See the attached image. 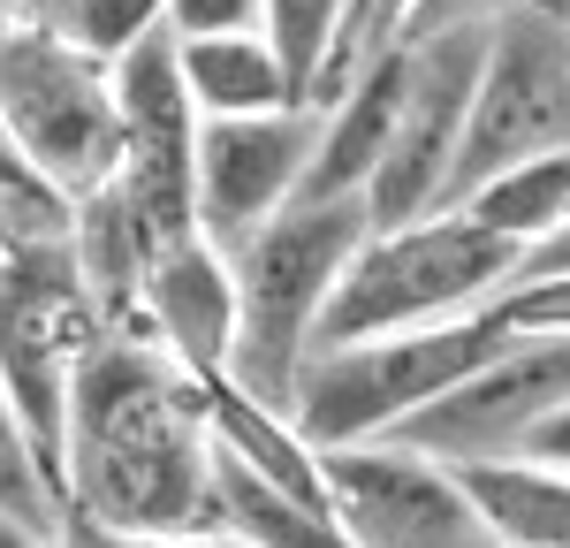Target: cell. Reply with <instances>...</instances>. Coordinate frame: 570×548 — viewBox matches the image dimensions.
Here are the masks:
<instances>
[{"mask_svg":"<svg viewBox=\"0 0 570 548\" xmlns=\"http://www.w3.org/2000/svg\"><path fill=\"white\" fill-rule=\"evenodd\" d=\"M61 548H252V541H236L220 526H206V534H130V526H99L85 510H61Z\"/></svg>","mask_w":570,"mask_h":548,"instance_id":"7402d4cb","label":"cell"},{"mask_svg":"<svg viewBox=\"0 0 570 548\" xmlns=\"http://www.w3.org/2000/svg\"><path fill=\"white\" fill-rule=\"evenodd\" d=\"M0 137L39 168L61 198H85L115 176L122 160V123H115V91L107 61H91L61 31L8 23L0 31Z\"/></svg>","mask_w":570,"mask_h":548,"instance_id":"8992f818","label":"cell"},{"mask_svg":"<svg viewBox=\"0 0 570 548\" xmlns=\"http://www.w3.org/2000/svg\"><path fill=\"white\" fill-rule=\"evenodd\" d=\"M312 160V107H266V115H198V153H190V198H198V236L220 252L244 244L252 228L297 198V176Z\"/></svg>","mask_w":570,"mask_h":548,"instance_id":"7c38bea8","label":"cell"},{"mask_svg":"<svg viewBox=\"0 0 570 548\" xmlns=\"http://www.w3.org/2000/svg\"><path fill=\"white\" fill-rule=\"evenodd\" d=\"M130 335H153L190 381L228 373V343H236V274H228V252H220L214 236L190 228V236L160 244V252L145 260Z\"/></svg>","mask_w":570,"mask_h":548,"instance_id":"4fadbf2b","label":"cell"},{"mask_svg":"<svg viewBox=\"0 0 570 548\" xmlns=\"http://www.w3.org/2000/svg\"><path fill=\"white\" fill-rule=\"evenodd\" d=\"M518 457H540V464H563V472H570V397L532 427L525 442H518Z\"/></svg>","mask_w":570,"mask_h":548,"instance_id":"cb8c5ba5","label":"cell"},{"mask_svg":"<svg viewBox=\"0 0 570 548\" xmlns=\"http://www.w3.org/2000/svg\"><path fill=\"white\" fill-rule=\"evenodd\" d=\"M0 518H23V526H39V534H53V518H61L39 457H31V434L16 427L8 404H0Z\"/></svg>","mask_w":570,"mask_h":548,"instance_id":"ffe728a7","label":"cell"},{"mask_svg":"<svg viewBox=\"0 0 570 548\" xmlns=\"http://www.w3.org/2000/svg\"><path fill=\"white\" fill-rule=\"evenodd\" d=\"M548 145H570V39L532 16H510L502 31H487V69L472 91V115H464V137H456V168H449L441 206H456L472 183H487L525 153H548Z\"/></svg>","mask_w":570,"mask_h":548,"instance_id":"9c48e42d","label":"cell"},{"mask_svg":"<svg viewBox=\"0 0 570 548\" xmlns=\"http://www.w3.org/2000/svg\"><path fill=\"white\" fill-rule=\"evenodd\" d=\"M16 8H23V16H39V8H46V0H16Z\"/></svg>","mask_w":570,"mask_h":548,"instance_id":"4316f807","label":"cell"},{"mask_svg":"<svg viewBox=\"0 0 570 548\" xmlns=\"http://www.w3.org/2000/svg\"><path fill=\"white\" fill-rule=\"evenodd\" d=\"M335 23H343V0H266L259 31L282 53V69H289V85H297L305 107H312V85H320V61L335 46Z\"/></svg>","mask_w":570,"mask_h":548,"instance_id":"d6986e66","label":"cell"},{"mask_svg":"<svg viewBox=\"0 0 570 548\" xmlns=\"http://www.w3.org/2000/svg\"><path fill=\"white\" fill-rule=\"evenodd\" d=\"M266 0H160L168 39H220V31H259Z\"/></svg>","mask_w":570,"mask_h":548,"instance_id":"603a6c76","label":"cell"},{"mask_svg":"<svg viewBox=\"0 0 570 548\" xmlns=\"http://www.w3.org/2000/svg\"><path fill=\"white\" fill-rule=\"evenodd\" d=\"M0 548H46V534L23 526V518H0Z\"/></svg>","mask_w":570,"mask_h":548,"instance_id":"484cf974","label":"cell"},{"mask_svg":"<svg viewBox=\"0 0 570 548\" xmlns=\"http://www.w3.org/2000/svg\"><path fill=\"white\" fill-rule=\"evenodd\" d=\"M46 31L91 53V61H115L122 46H137L145 31H160V0H46L39 8Z\"/></svg>","mask_w":570,"mask_h":548,"instance_id":"ac0fdd59","label":"cell"},{"mask_svg":"<svg viewBox=\"0 0 570 548\" xmlns=\"http://www.w3.org/2000/svg\"><path fill=\"white\" fill-rule=\"evenodd\" d=\"M487 305H494V320H502L510 335H570V267L510 274Z\"/></svg>","mask_w":570,"mask_h":548,"instance_id":"44dd1931","label":"cell"},{"mask_svg":"<svg viewBox=\"0 0 570 548\" xmlns=\"http://www.w3.org/2000/svg\"><path fill=\"white\" fill-rule=\"evenodd\" d=\"M548 267H570V222L548 228V236H532L525 252H518V267L510 274H548Z\"/></svg>","mask_w":570,"mask_h":548,"instance_id":"d4e9b609","label":"cell"},{"mask_svg":"<svg viewBox=\"0 0 570 548\" xmlns=\"http://www.w3.org/2000/svg\"><path fill=\"white\" fill-rule=\"evenodd\" d=\"M176 69L198 115H266V107H305L282 53L266 31H220V39H176Z\"/></svg>","mask_w":570,"mask_h":548,"instance_id":"2e32d148","label":"cell"},{"mask_svg":"<svg viewBox=\"0 0 570 548\" xmlns=\"http://www.w3.org/2000/svg\"><path fill=\"white\" fill-rule=\"evenodd\" d=\"M480 69H487V23H441L434 39H411V77H403V99H395V130L373 160V176H365V222L373 228L419 222V214L441 206Z\"/></svg>","mask_w":570,"mask_h":548,"instance_id":"52a82bcc","label":"cell"},{"mask_svg":"<svg viewBox=\"0 0 570 548\" xmlns=\"http://www.w3.org/2000/svg\"><path fill=\"white\" fill-rule=\"evenodd\" d=\"M107 91H115V123H122V160H115V190L137 214L153 244H176L198 228V198H190V153H198V107L183 91L176 39L145 31L107 61Z\"/></svg>","mask_w":570,"mask_h":548,"instance_id":"ba28073f","label":"cell"},{"mask_svg":"<svg viewBox=\"0 0 570 548\" xmlns=\"http://www.w3.org/2000/svg\"><path fill=\"white\" fill-rule=\"evenodd\" d=\"M69 510L130 534H206L214 427L198 381L153 335H91L69 381Z\"/></svg>","mask_w":570,"mask_h":548,"instance_id":"6da1fadb","label":"cell"},{"mask_svg":"<svg viewBox=\"0 0 570 548\" xmlns=\"http://www.w3.org/2000/svg\"><path fill=\"white\" fill-rule=\"evenodd\" d=\"M472 526L502 548H570V472L540 457H464L449 464Z\"/></svg>","mask_w":570,"mask_h":548,"instance_id":"9a60e30c","label":"cell"},{"mask_svg":"<svg viewBox=\"0 0 570 548\" xmlns=\"http://www.w3.org/2000/svg\"><path fill=\"white\" fill-rule=\"evenodd\" d=\"M456 206L480 228L510 236V244L525 252L532 236H548L556 222H570V145H548V153H525V160L494 168V176L472 183Z\"/></svg>","mask_w":570,"mask_h":548,"instance_id":"e0dca14e","label":"cell"},{"mask_svg":"<svg viewBox=\"0 0 570 548\" xmlns=\"http://www.w3.org/2000/svg\"><path fill=\"white\" fill-rule=\"evenodd\" d=\"M403 77H411V39L381 46L327 107H312V115H320V123H312V160H305V176H297L305 198L365 190V176H373V160H381V145H389V130H395Z\"/></svg>","mask_w":570,"mask_h":548,"instance_id":"5bb4252c","label":"cell"},{"mask_svg":"<svg viewBox=\"0 0 570 548\" xmlns=\"http://www.w3.org/2000/svg\"><path fill=\"white\" fill-rule=\"evenodd\" d=\"M563 397H570V335H510L494 359H480L464 381H449L434 404H419L381 442L419 450V457H434V464L518 457V442Z\"/></svg>","mask_w":570,"mask_h":548,"instance_id":"30bf717a","label":"cell"},{"mask_svg":"<svg viewBox=\"0 0 570 548\" xmlns=\"http://www.w3.org/2000/svg\"><path fill=\"white\" fill-rule=\"evenodd\" d=\"M320 480L351 548H464V534H480L449 464L419 450L343 442V450H320Z\"/></svg>","mask_w":570,"mask_h":548,"instance_id":"8fae6325","label":"cell"},{"mask_svg":"<svg viewBox=\"0 0 570 548\" xmlns=\"http://www.w3.org/2000/svg\"><path fill=\"white\" fill-rule=\"evenodd\" d=\"M518 267V244L480 228L464 206H434L419 222L395 228H365L327 305L312 320V351H335V343H365V335H389V327H419V320H449L487 305ZM305 351V359H312Z\"/></svg>","mask_w":570,"mask_h":548,"instance_id":"3957f363","label":"cell"},{"mask_svg":"<svg viewBox=\"0 0 570 548\" xmlns=\"http://www.w3.org/2000/svg\"><path fill=\"white\" fill-rule=\"evenodd\" d=\"M99 335V305H91L85 274L61 244H8V274H0V404L16 411V427L31 434L53 502L69 510V381L77 359Z\"/></svg>","mask_w":570,"mask_h":548,"instance_id":"5b68a950","label":"cell"},{"mask_svg":"<svg viewBox=\"0 0 570 548\" xmlns=\"http://www.w3.org/2000/svg\"><path fill=\"white\" fill-rule=\"evenodd\" d=\"M0 274H8V244H0Z\"/></svg>","mask_w":570,"mask_h":548,"instance_id":"83f0119b","label":"cell"},{"mask_svg":"<svg viewBox=\"0 0 570 548\" xmlns=\"http://www.w3.org/2000/svg\"><path fill=\"white\" fill-rule=\"evenodd\" d=\"M365 190L335 198H282L244 244H228L236 274V343H228V381L252 389L259 404L289 411L297 397V365L312 351V320L327 305L335 274L365 244Z\"/></svg>","mask_w":570,"mask_h":548,"instance_id":"7a4b0ae2","label":"cell"},{"mask_svg":"<svg viewBox=\"0 0 570 548\" xmlns=\"http://www.w3.org/2000/svg\"><path fill=\"white\" fill-rule=\"evenodd\" d=\"M502 343H510V327L494 320V305H472V313H449V320H419V327H389V335H365V343L312 351L297 365L289 419L312 450L381 442L419 404H434L449 381H464L480 359H494Z\"/></svg>","mask_w":570,"mask_h":548,"instance_id":"277c9868","label":"cell"}]
</instances>
